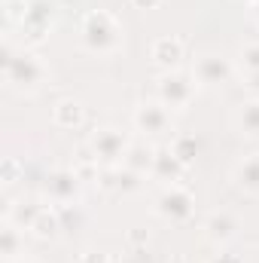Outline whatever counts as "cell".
Instances as JSON below:
<instances>
[{"label":"cell","instance_id":"8992f818","mask_svg":"<svg viewBox=\"0 0 259 263\" xmlns=\"http://www.w3.org/2000/svg\"><path fill=\"white\" fill-rule=\"evenodd\" d=\"M128 135L119 129H113V126H107V129H98L92 138H89V150L98 156V162L107 168V165H122V159H125V150H128Z\"/></svg>","mask_w":259,"mask_h":263},{"label":"cell","instance_id":"484cf974","mask_svg":"<svg viewBox=\"0 0 259 263\" xmlns=\"http://www.w3.org/2000/svg\"><path fill=\"white\" fill-rule=\"evenodd\" d=\"M128 242L134 245V248H137V245H146V230H137V227H134V230L128 233ZM137 251H140V248H137Z\"/></svg>","mask_w":259,"mask_h":263},{"label":"cell","instance_id":"7c38bea8","mask_svg":"<svg viewBox=\"0 0 259 263\" xmlns=\"http://www.w3.org/2000/svg\"><path fill=\"white\" fill-rule=\"evenodd\" d=\"M186 172H189V165L180 162V159L171 153V147H159L156 162H153V172H149L156 181H162L165 187H171V184H183V181H186Z\"/></svg>","mask_w":259,"mask_h":263},{"label":"cell","instance_id":"5bb4252c","mask_svg":"<svg viewBox=\"0 0 259 263\" xmlns=\"http://www.w3.org/2000/svg\"><path fill=\"white\" fill-rule=\"evenodd\" d=\"M156 153H159V147H153L149 141H131L128 150H125L122 165L131 168V172H137V175H149L153 172V162H156Z\"/></svg>","mask_w":259,"mask_h":263},{"label":"cell","instance_id":"52a82bcc","mask_svg":"<svg viewBox=\"0 0 259 263\" xmlns=\"http://www.w3.org/2000/svg\"><path fill=\"white\" fill-rule=\"evenodd\" d=\"M131 126L140 135H165L171 132V110L162 101H140L131 114Z\"/></svg>","mask_w":259,"mask_h":263},{"label":"cell","instance_id":"30bf717a","mask_svg":"<svg viewBox=\"0 0 259 263\" xmlns=\"http://www.w3.org/2000/svg\"><path fill=\"white\" fill-rule=\"evenodd\" d=\"M79 193H82V181L76 178L73 168H55V172H49V178H46V196L52 199L55 205L79 202Z\"/></svg>","mask_w":259,"mask_h":263},{"label":"cell","instance_id":"ac0fdd59","mask_svg":"<svg viewBox=\"0 0 259 263\" xmlns=\"http://www.w3.org/2000/svg\"><path fill=\"white\" fill-rule=\"evenodd\" d=\"M25 251V236H21V227H15L12 220H6L3 223V230H0V254L6 257V260H18V254Z\"/></svg>","mask_w":259,"mask_h":263},{"label":"cell","instance_id":"ba28073f","mask_svg":"<svg viewBox=\"0 0 259 263\" xmlns=\"http://www.w3.org/2000/svg\"><path fill=\"white\" fill-rule=\"evenodd\" d=\"M232 73H235L232 62L223 59V55H217V52L198 55V62H195V67H192V77L198 80V86H207V89L226 86V83L232 80Z\"/></svg>","mask_w":259,"mask_h":263},{"label":"cell","instance_id":"5b68a950","mask_svg":"<svg viewBox=\"0 0 259 263\" xmlns=\"http://www.w3.org/2000/svg\"><path fill=\"white\" fill-rule=\"evenodd\" d=\"M192 211H195V196L189 193V187H183V184L165 187L159 193V199H156V214L171 220V223H186L192 217Z\"/></svg>","mask_w":259,"mask_h":263},{"label":"cell","instance_id":"cb8c5ba5","mask_svg":"<svg viewBox=\"0 0 259 263\" xmlns=\"http://www.w3.org/2000/svg\"><path fill=\"white\" fill-rule=\"evenodd\" d=\"M76 263H113V260H110L107 251H85V254H79Z\"/></svg>","mask_w":259,"mask_h":263},{"label":"cell","instance_id":"9a60e30c","mask_svg":"<svg viewBox=\"0 0 259 263\" xmlns=\"http://www.w3.org/2000/svg\"><path fill=\"white\" fill-rule=\"evenodd\" d=\"M232 178H235V184H238L244 193H253V196H259V153L244 156V159L235 165Z\"/></svg>","mask_w":259,"mask_h":263},{"label":"cell","instance_id":"e0dca14e","mask_svg":"<svg viewBox=\"0 0 259 263\" xmlns=\"http://www.w3.org/2000/svg\"><path fill=\"white\" fill-rule=\"evenodd\" d=\"M61 217H58V208L52 205V208H43L40 214H37V220L31 223V233L37 236V239H43V242H49V239H58L61 236Z\"/></svg>","mask_w":259,"mask_h":263},{"label":"cell","instance_id":"4fadbf2b","mask_svg":"<svg viewBox=\"0 0 259 263\" xmlns=\"http://www.w3.org/2000/svg\"><path fill=\"white\" fill-rule=\"evenodd\" d=\"M238 230H241V223H238V217L232 214V211H213L207 220H204V236L213 242V245H226V242H232L235 236H238Z\"/></svg>","mask_w":259,"mask_h":263},{"label":"cell","instance_id":"7a4b0ae2","mask_svg":"<svg viewBox=\"0 0 259 263\" xmlns=\"http://www.w3.org/2000/svg\"><path fill=\"white\" fill-rule=\"evenodd\" d=\"M3 80L18 89V92H37L46 80H49V67L43 65L31 49H18L12 52V46H3Z\"/></svg>","mask_w":259,"mask_h":263},{"label":"cell","instance_id":"7402d4cb","mask_svg":"<svg viewBox=\"0 0 259 263\" xmlns=\"http://www.w3.org/2000/svg\"><path fill=\"white\" fill-rule=\"evenodd\" d=\"M238 67H241L244 73H256L259 70V40L241 46V52H238Z\"/></svg>","mask_w":259,"mask_h":263},{"label":"cell","instance_id":"44dd1931","mask_svg":"<svg viewBox=\"0 0 259 263\" xmlns=\"http://www.w3.org/2000/svg\"><path fill=\"white\" fill-rule=\"evenodd\" d=\"M168 147H171V153H174L180 162H186V165L192 162L195 153H198V141H195L192 135H174Z\"/></svg>","mask_w":259,"mask_h":263},{"label":"cell","instance_id":"ffe728a7","mask_svg":"<svg viewBox=\"0 0 259 263\" xmlns=\"http://www.w3.org/2000/svg\"><path fill=\"white\" fill-rule=\"evenodd\" d=\"M43 211V205L40 202H34V199H28V202H18V205H6V220H12L15 227H21V230H31V223L37 220V214Z\"/></svg>","mask_w":259,"mask_h":263},{"label":"cell","instance_id":"3957f363","mask_svg":"<svg viewBox=\"0 0 259 263\" xmlns=\"http://www.w3.org/2000/svg\"><path fill=\"white\" fill-rule=\"evenodd\" d=\"M198 80L192 77V70H168L156 80V101H162L171 114L174 110H186L195 98Z\"/></svg>","mask_w":259,"mask_h":263},{"label":"cell","instance_id":"8fae6325","mask_svg":"<svg viewBox=\"0 0 259 263\" xmlns=\"http://www.w3.org/2000/svg\"><path fill=\"white\" fill-rule=\"evenodd\" d=\"M149 59H153V65L159 67L162 73L180 70L183 59H186V43L180 37H159L153 43V49H149Z\"/></svg>","mask_w":259,"mask_h":263},{"label":"cell","instance_id":"9c48e42d","mask_svg":"<svg viewBox=\"0 0 259 263\" xmlns=\"http://www.w3.org/2000/svg\"><path fill=\"white\" fill-rule=\"evenodd\" d=\"M140 178H143V175L131 172L125 165H107V168H101V175H98V187H101L104 193H110V196H131V193H137V190L143 187Z\"/></svg>","mask_w":259,"mask_h":263},{"label":"cell","instance_id":"f546056e","mask_svg":"<svg viewBox=\"0 0 259 263\" xmlns=\"http://www.w3.org/2000/svg\"><path fill=\"white\" fill-rule=\"evenodd\" d=\"M253 18H256V25H259V0H253Z\"/></svg>","mask_w":259,"mask_h":263},{"label":"cell","instance_id":"d6a6232c","mask_svg":"<svg viewBox=\"0 0 259 263\" xmlns=\"http://www.w3.org/2000/svg\"><path fill=\"white\" fill-rule=\"evenodd\" d=\"M3 3H9V0H3Z\"/></svg>","mask_w":259,"mask_h":263},{"label":"cell","instance_id":"83f0119b","mask_svg":"<svg viewBox=\"0 0 259 263\" xmlns=\"http://www.w3.org/2000/svg\"><path fill=\"white\" fill-rule=\"evenodd\" d=\"M140 254H143V251H131V254H125V257H119V260H113V263H143Z\"/></svg>","mask_w":259,"mask_h":263},{"label":"cell","instance_id":"2e32d148","mask_svg":"<svg viewBox=\"0 0 259 263\" xmlns=\"http://www.w3.org/2000/svg\"><path fill=\"white\" fill-rule=\"evenodd\" d=\"M52 120H55L58 129H79L82 120H85V107L76 98H61L52 110Z\"/></svg>","mask_w":259,"mask_h":263},{"label":"cell","instance_id":"f1b7e54d","mask_svg":"<svg viewBox=\"0 0 259 263\" xmlns=\"http://www.w3.org/2000/svg\"><path fill=\"white\" fill-rule=\"evenodd\" d=\"M207 263H241V260L232 257V254H220V257H213V260H207Z\"/></svg>","mask_w":259,"mask_h":263},{"label":"cell","instance_id":"4dcf8cb0","mask_svg":"<svg viewBox=\"0 0 259 263\" xmlns=\"http://www.w3.org/2000/svg\"><path fill=\"white\" fill-rule=\"evenodd\" d=\"M171 263H189V260H186L183 254H177V257H171Z\"/></svg>","mask_w":259,"mask_h":263},{"label":"cell","instance_id":"6da1fadb","mask_svg":"<svg viewBox=\"0 0 259 263\" xmlns=\"http://www.w3.org/2000/svg\"><path fill=\"white\" fill-rule=\"evenodd\" d=\"M79 43L92 55H116L125 46V28L104 9H89L79 22Z\"/></svg>","mask_w":259,"mask_h":263},{"label":"cell","instance_id":"4316f807","mask_svg":"<svg viewBox=\"0 0 259 263\" xmlns=\"http://www.w3.org/2000/svg\"><path fill=\"white\" fill-rule=\"evenodd\" d=\"M131 3H134V9H143L146 12V9H159L165 0H131Z\"/></svg>","mask_w":259,"mask_h":263},{"label":"cell","instance_id":"d6986e66","mask_svg":"<svg viewBox=\"0 0 259 263\" xmlns=\"http://www.w3.org/2000/svg\"><path fill=\"white\" fill-rule=\"evenodd\" d=\"M235 129L247 138H259V98L244 101L238 110H235Z\"/></svg>","mask_w":259,"mask_h":263},{"label":"cell","instance_id":"d4e9b609","mask_svg":"<svg viewBox=\"0 0 259 263\" xmlns=\"http://www.w3.org/2000/svg\"><path fill=\"white\" fill-rule=\"evenodd\" d=\"M244 89L250 98H259V70L256 73H244Z\"/></svg>","mask_w":259,"mask_h":263},{"label":"cell","instance_id":"277c9868","mask_svg":"<svg viewBox=\"0 0 259 263\" xmlns=\"http://www.w3.org/2000/svg\"><path fill=\"white\" fill-rule=\"evenodd\" d=\"M52 18H55V3L52 0H28V12L18 22L21 46L31 49L37 43H43L46 34H49V28H52Z\"/></svg>","mask_w":259,"mask_h":263},{"label":"cell","instance_id":"1f68e13d","mask_svg":"<svg viewBox=\"0 0 259 263\" xmlns=\"http://www.w3.org/2000/svg\"><path fill=\"white\" fill-rule=\"evenodd\" d=\"M15 263H37V260H31V257H18Z\"/></svg>","mask_w":259,"mask_h":263},{"label":"cell","instance_id":"603a6c76","mask_svg":"<svg viewBox=\"0 0 259 263\" xmlns=\"http://www.w3.org/2000/svg\"><path fill=\"white\" fill-rule=\"evenodd\" d=\"M18 172H21L18 159L6 156V159H3V184H15V181H18Z\"/></svg>","mask_w":259,"mask_h":263}]
</instances>
